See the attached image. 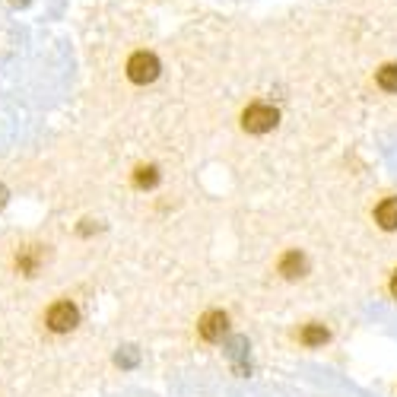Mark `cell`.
Wrapping results in <instances>:
<instances>
[{
	"mask_svg": "<svg viewBox=\"0 0 397 397\" xmlns=\"http://www.w3.org/2000/svg\"><path fill=\"white\" fill-rule=\"evenodd\" d=\"M276 108H270V105H251L248 112L242 115V124L248 134H267V130H274L276 124Z\"/></svg>",
	"mask_w": 397,
	"mask_h": 397,
	"instance_id": "obj_1",
	"label": "cell"
},
{
	"mask_svg": "<svg viewBox=\"0 0 397 397\" xmlns=\"http://www.w3.org/2000/svg\"><path fill=\"white\" fill-rule=\"evenodd\" d=\"M128 77L134 83H153L159 77V61H156V54L149 51H137L134 58L128 61Z\"/></svg>",
	"mask_w": 397,
	"mask_h": 397,
	"instance_id": "obj_2",
	"label": "cell"
},
{
	"mask_svg": "<svg viewBox=\"0 0 397 397\" xmlns=\"http://www.w3.org/2000/svg\"><path fill=\"white\" fill-rule=\"evenodd\" d=\"M77 321H80L77 305L58 302V305L48 309V328H51L54 334H67V330H73V328H77Z\"/></svg>",
	"mask_w": 397,
	"mask_h": 397,
	"instance_id": "obj_3",
	"label": "cell"
},
{
	"mask_svg": "<svg viewBox=\"0 0 397 397\" xmlns=\"http://www.w3.org/2000/svg\"><path fill=\"white\" fill-rule=\"evenodd\" d=\"M226 330H229V318H226L223 311H207L200 318V337L204 340H223Z\"/></svg>",
	"mask_w": 397,
	"mask_h": 397,
	"instance_id": "obj_4",
	"label": "cell"
},
{
	"mask_svg": "<svg viewBox=\"0 0 397 397\" xmlns=\"http://www.w3.org/2000/svg\"><path fill=\"white\" fill-rule=\"evenodd\" d=\"M375 219H378L381 229H388V232H394L397 229V197L385 200L378 210H375Z\"/></svg>",
	"mask_w": 397,
	"mask_h": 397,
	"instance_id": "obj_5",
	"label": "cell"
},
{
	"mask_svg": "<svg viewBox=\"0 0 397 397\" xmlns=\"http://www.w3.org/2000/svg\"><path fill=\"white\" fill-rule=\"evenodd\" d=\"M280 274L289 276V280L302 276L305 274V258L299 254V251H289V254H283V261H280Z\"/></svg>",
	"mask_w": 397,
	"mask_h": 397,
	"instance_id": "obj_6",
	"label": "cell"
},
{
	"mask_svg": "<svg viewBox=\"0 0 397 397\" xmlns=\"http://www.w3.org/2000/svg\"><path fill=\"white\" fill-rule=\"evenodd\" d=\"M324 340H328V330H324V324H305V330H302V344L321 346Z\"/></svg>",
	"mask_w": 397,
	"mask_h": 397,
	"instance_id": "obj_7",
	"label": "cell"
},
{
	"mask_svg": "<svg viewBox=\"0 0 397 397\" xmlns=\"http://www.w3.org/2000/svg\"><path fill=\"white\" fill-rule=\"evenodd\" d=\"M378 86L388 89V93H397V64H388V67L378 70Z\"/></svg>",
	"mask_w": 397,
	"mask_h": 397,
	"instance_id": "obj_8",
	"label": "cell"
},
{
	"mask_svg": "<svg viewBox=\"0 0 397 397\" xmlns=\"http://www.w3.org/2000/svg\"><path fill=\"white\" fill-rule=\"evenodd\" d=\"M156 182H159V175H156L153 165H147V169H137V175H134V184H137V188H153Z\"/></svg>",
	"mask_w": 397,
	"mask_h": 397,
	"instance_id": "obj_9",
	"label": "cell"
},
{
	"mask_svg": "<svg viewBox=\"0 0 397 397\" xmlns=\"http://www.w3.org/2000/svg\"><path fill=\"white\" fill-rule=\"evenodd\" d=\"M391 293L397 296V274H394V280H391Z\"/></svg>",
	"mask_w": 397,
	"mask_h": 397,
	"instance_id": "obj_10",
	"label": "cell"
},
{
	"mask_svg": "<svg viewBox=\"0 0 397 397\" xmlns=\"http://www.w3.org/2000/svg\"><path fill=\"white\" fill-rule=\"evenodd\" d=\"M3 200H7V191L0 188V207H3Z\"/></svg>",
	"mask_w": 397,
	"mask_h": 397,
	"instance_id": "obj_11",
	"label": "cell"
}]
</instances>
